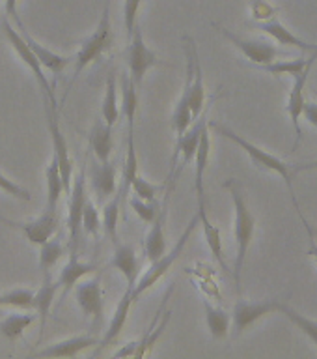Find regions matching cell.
Segmentation results:
<instances>
[{
  "label": "cell",
  "mask_w": 317,
  "mask_h": 359,
  "mask_svg": "<svg viewBox=\"0 0 317 359\" xmlns=\"http://www.w3.org/2000/svg\"><path fill=\"white\" fill-rule=\"evenodd\" d=\"M224 187L230 191L232 201H234V236H235V262H234V285L237 294L241 292V271L245 266L246 252L251 249V243L254 240V232H256V217L252 215L248 210V204L243 195V187L235 178H230L224 182Z\"/></svg>",
  "instance_id": "cell-1"
},
{
  "label": "cell",
  "mask_w": 317,
  "mask_h": 359,
  "mask_svg": "<svg viewBox=\"0 0 317 359\" xmlns=\"http://www.w3.org/2000/svg\"><path fill=\"white\" fill-rule=\"evenodd\" d=\"M207 128L213 129L215 133L220 135V137H224V139L232 140L234 144L239 146L241 150H245L246 156L251 157V161L254 163L258 168H262V170H271V172L279 174L280 178L286 182V185H288V189H290L291 201H293V204H295V210H297V213H299V217L304 219V215H302V212H301V206H299V202H297V198H295V193H293V172H291V167L288 165V163L282 161L280 157H276V156H273V154L265 151L263 148H260V146H256L254 142H251V140L243 139L241 135L235 133L234 129L228 128L226 123L209 120V122H207Z\"/></svg>",
  "instance_id": "cell-2"
},
{
  "label": "cell",
  "mask_w": 317,
  "mask_h": 359,
  "mask_svg": "<svg viewBox=\"0 0 317 359\" xmlns=\"http://www.w3.org/2000/svg\"><path fill=\"white\" fill-rule=\"evenodd\" d=\"M114 41V32H112V22H111V0H105V8H103V15H101L97 27H95L94 34L86 38L80 45V49L75 55V72H73V81L69 84V88L73 83L77 81L78 75L90 66L94 64L103 56V53L112 47Z\"/></svg>",
  "instance_id": "cell-3"
},
{
  "label": "cell",
  "mask_w": 317,
  "mask_h": 359,
  "mask_svg": "<svg viewBox=\"0 0 317 359\" xmlns=\"http://www.w3.org/2000/svg\"><path fill=\"white\" fill-rule=\"evenodd\" d=\"M200 224V219H198V213H195L192 215V219L189 221V224L185 226L183 234L179 236V240L174 243V247L170 249L168 252H164L162 257H159L157 260H153L150 266V269L146 271L142 277H139V280H136V285H134L133 288V299L136 302L144 292H148L151 288V286H155L159 280L164 277V275L170 271V268H172L174 264H176V260L179 258V255L183 252V249L187 247V241L190 240V236H192V232H195V229Z\"/></svg>",
  "instance_id": "cell-4"
},
{
  "label": "cell",
  "mask_w": 317,
  "mask_h": 359,
  "mask_svg": "<svg viewBox=\"0 0 317 359\" xmlns=\"http://www.w3.org/2000/svg\"><path fill=\"white\" fill-rule=\"evenodd\" d=\"M185 58H187V72H185V84L181 94L189 100L192 118H198L206 105V86H204V72H202L198 49H196L195 39L190 36H183Z\"/></svg>",
  "instance_id": "cell-5"
},
{
  "label": "cell",
  "mask_w": 317,
  "mask_h": 359,
  "mask_svg": "<svg viewBox=\"0 0 317 359\" xmlns=\"http://www.w3.org/2000/svg\"><path fill=\"white\" fill-rule=\"evenodd\" d=\"M0 28H2V32H4L6 39H8V43L11 45V49L15 50L17 56L21 58V62L24 64V66L32 72L34 79H36V83H38L39 86V92H41V97L43 100H49L52 101V103H58L56 101V94L55 90H52V86H50L49 79H47V75H45V69L43 66L39 64V60L36 58V55L32 53V49L28 47L27 41L22 39V36L19 34V30H15L13 28V25H11L10 17L4 15L2 19H0Z\"/></svg>",
  "instance_id": "cell-6"
},
{
  "label": "cell",
  "mask_w": 317,
  "mask_h": 359,
  "mask_svg": "<svg viewBox=\"0 0 317 359\" xmlns=\"http://www.w3.org/2000/svg\"><path fill=\"white\" fill-rule=\"evenodd\" d=\"M45 107V118H47V126H49L50 139H52V148L55 154L52 156L58 159V167H60L62 184H64V195H69L71 191V176H73V161L69 156V148H67V140L64 137L58 123V103H52L49 100H43Z\"/></svg>",
  "instance_id": "cell-7"
},
{
  "label": "cell",
  "mask_w": 317,
  "mask_h": 359,
  "mask_svg": "<svg viewBox=\"0 0 317 359\" xmlns=\"http://www.w3.org/2000/svg\"><path fill=\"white\" fill-rule=\"evenodd\" d=\"M69 210H67V245L69 252H78L80 243V230H83V210L88 201L86 195V167H80L77 178L71 180V191H69Z\"/></svg>",
  "instance_id": "cell-8"
},
{
  "label": "cell",
  "mask_w": 317,
  "mask_h": 359,
  "mask_svg": "<svg viewBox=\"0 0 317 359\" xmlns=\"http://www.w3.org/2000/svg\"><path fill=\"white\" fill-rule=\"evenodd\" d=\"M161 62L157 60V55L153 50L146 45L144 34L142 28L136 22L134 30L129 38V47H127V67H129V77L134 83L136 88H140V84L144 81L148 69L153 66H159Z\"/></svg>",
  "instance_id": "cell-9"
},
{
  "label": "cell",
  "mask_w": 317,
  "mask_h": 359,
  "mask_svg": "<svg viewBox=\"0 0 317 359\" xmlns=\"http://www.w3.org/2000/svg\"><path fill=\"white\" fill-rule=\"evenodd\" d=\"M0 224H6L10 229L21 230L32 245H41L47 240H50L58 230V212L56 210H47L36 217L34 221H13V219L2 217L0 215Z\"/></svg>",
  "instance_id": "cell-10"
},
{
  "label": "cell",
  "mask_w": 317,
  "mask_h": 359,
  "mask_svg": "<svg viewBox=\"0 0 317 359\" xmlns=\"http://www.w3.org/2000/svg\"><path fill=\"white\" fill-rule=\"evenodd\" d=\"M213 27L217 28L218 32L223 34L224 38L230 39L232 43L237 47V49L245 55L246 60H251L252 64H256V66H265V64H271L280 56H288L290 53H286V50H280L279 47H274V45L267 43V41H258V39H245L239 38L237 34L230 32L228 28L218 27L217 22H213Z\"/></svg>",
  "instance_id": "cell-11"
},
{
  "label": "cell",
  "mask_w": 317,
  "mask_h": 359,
  "mask_svg": "<svg viewBox=\"0 0 317 359\" xmlns=\"http://www.w3.org/2000/svg\"><path fill=\"white\" fill-rule=\"evenodd\" d=\"M77 305L83 311L86 318H92L94 327L103 324V313H105V294L101 288V279L94 277L88 280H78L77 285Z\"/></svg>",
  "instance_id": "cell-12"
},
{
  "label": "cell",
  "mask_w": 317,
  "mask_h": 359,
  "mask_svg": "<svg viewBox=\"0 0 317 359\" xmlns=\"http://www.w3.org/2000/svg\"><path fill=\"white\" fill-rule=\"evenodd\" d=\"M174 185L176 182L174 180H167V195H164V202H162L161 210L157 213V217L151 221V226L148 230L144 240V251L146 257L150 262L157 260L159 257H162L167 252V234H164V223H167L168 217V206H170V195H172Z\"/></svg>",
  "instance_id": "cell-13"
},
{
  "label": "cell",
  "mask_w": 317,
  "mask_h": 359,
  "mask_svg": "<svg viewBox=\"0 0 317 359\" xmlns=\"http://www.w3.org/2000/svg\"><path fill=\"white\" fill-rule=\"evenodd\" d=\"M282 303L274 302V299H265V302H246L239 299L234 305V314H232V322H234V335H241L243 331L248 330L252 324H256L258 320L267 316V314L280 313Z\"/></svg>",
  "instance_id": "cell-14"
},
{
  "label": "cell",
  "mask_w": 317,
  "mask_h": 359,
  "mask_svg": "<svg viewBox=\"0 0 317 359\" xmlns=\"http://www.w3.org/2000/svg\"><path fill=\"white\" fill-rule=\"evenodd\" d=\"M317 60V50L312 53V56L308 58V64L307 67L302 69L299 75L293 77V86H291V92H290V97H288V114L291 118V123H293V129H295L297 133V140L295 144H293V150H297V146L301 144V139H302V129H301V112H302V105H304V88H307V83H308V75L312 72L314 64Z\"/></svg>",
  "instance_id": "cell-15"
},
{
  "label": "cell",
  "mask_w": 317,
  "mask_h": 359,
  "mask_svg": "<svg viewBox=\"0 0 317 359\" xmlns=\"http://www.w3.org/2000/svg\"><path fill=\"white\" fill-rule=\"evenodd\" d=\"M174 288H176L174 285L168 288L167 296H164L162 303L159 305V309H157L155 318H153L151 325L148 327V331H146L144 335H142V339H140V341H134V358H144V355L151 353V350L155 348L157 341L161 339L162 333H164V330H167L172 311H167V313H164V307H167L168 299H170V296L174 294Z\"/></svg>",
  "instance_id": "cell-16"
},
{
  "label": "cell",
  "mask_w": 317,
  "mask_h": 359,
  "mask_svg": "<svg viewBox=\"0 0 317 359\" xmlns=\"http://www.w3.org/2000/svg\"><path fill=\"white\" fill-rule=\"evenodd\" d=\"M17 25V28H19V34L22 36V39L27 41V45L32 49V53L36 55V58L39 60V64L43 66V69H49L50 73H55V75H58V73H62L64 69H66L69 64H71L73 60H75V56H62V55H56V53H52V50H49L47 47H43L41 43H38L36 39L32 38V34L28 32V28L22 25L21 17H15L13 19Z\"/></svg>",
  "instance_id": "cell-17"
},
{
  "label": "cell",
  "mask_w": 317,
  "mask_h": 359,
  "mask_svg": "<svg viewBox=\"0 0 317 359\" xmlns=\"http://www.w3.org/2000/svg\"><path fill=\"white\" fill-rule=\"evenodd\" d=\"M108 268L116 269L127 280V288L133 290L136 280L140 277V260L136 257V249L131 243H114V252H112Z\"/></svg>",
  "instance_id": "cell-18"
},
{
  "label": "cell",
  "mask_w": 317,
  "mask_h": 359,
  "mask_svg": "<svg viewBox=\"0 0 317 359\" xmlns=\"http://www.w3.org/2000/svg\"><path fill=\"white\" fill-rule=\"evenodd\" d=\"M99 344V339L95 335H78L69 337L64 341H58L55 344H50L49 348H43L39 352H34L32 358H75L78 353H83L84 350Z\"/></svg>",
  "instance_id": "cell-19"
},
{
  "label": "cell",
  "mask_w": 317,
  "mask_h": 359,
  "mask_svg": "<svg viewBox=\"0 0 317 359\" xmlns=\"http://www.w3.org/2000/svg\"><path fill=\"white\" fill-rule=\"evenodd\" d=\"M58 280L52 279L50 271L43 273V283L38 288V292H34V305L32 309L36 311L39 318V337H38V344L43 339L45 327H47V318H49L50 307H52V302H55L56 292H58Z\"/></svg>",
  "instance_id": "cell-20"
},
{
  "label": "cell",
  "mask_w": 317,
  "mask_h": 359,
  "mask_svg": "<svg viewBox=\"0 0 317 359\" xmlns=\"http://www.w3.org/2000/svg\"><path fill=\"white\" fill-rule=\"evenodd\" d=\"M95 269H97V264L84 262V260L78 258V252H69V260L60 269V275L56 279L58 280V286L62 288V299L75 288L78 280H83L86 275L94 273Z\"/></svg>",
  "instance_id": "cell-21"
},
{
  "label": "cell",
  "mask_w": 317,
  "mask_h": 359,
  "mask_svg": "<svg viewBox=\"0 0 317 359\" xmlns=\"http://www.w3.org/2000/svg\"><path fill=\"white\" fill-rule=\"evenodd\" d=\"M92 187H94V193L97 195V201H108L118 191L116 165H112L111 161L101 163L97 159L92 161Z\"/></svg>",
  "instance_id": "cell-22"
},
{
  "label": "cell",
  "mask_w": 317,
  "mask_h": 359,
  "mask_svg": "<svg viewBox=\"0 0 317 359\" xmlns=\"http://www.w3.org/2000/svg\"><path fill=\"white\" fill-rule=\"evenodd\" d=\"M258 28H260L262 32L267 34V36H271L279 45L293 47V49L304 50V53H316L317 50V43H308V41L301 39L299 36H295V34L291 32V30H288L276 17L271 19V21L260 22Z\"/></svg>",
  "instance_id": "cell-23"
},
{
  "label": "cell",
  "mask_w": 317,
  "mask_h": 359,
  "mask_svg": "<svg viewBox=\"0 0 317 359\" xmlns=\"http://www.w3.org/2000/svg\"><path fill=\"white\" fill-rule=\"evenodd\" d=\"M209 151H211V140H209V128L202 131L200 144L195 156V187H196V202L198 210L207 208L206 189H204V176H206L207 161H209Z\"/></svg>",
  "instance_id": "cell-24"
},
{
  "label": "cell",
  "mask_w": 317,
  "mask_h": 359,
  "mask_svg": "<svg viewBox=\"0 0 317 359\" xmlns=\"http://www.w3.org/2000/svg\"><path fill=\"white\" fill-rule=\"evenodd\" d=\"M88 140H90V148H92V151H94V156L97 161L101 163L111 161L112 148H114L112 128L111 126H106L103 118H99V120L94 123V128L90 129Z\"/></svg>",
  "instance_id": "cell-25"
},
{
  "label": "cell",
  "mask_w": 317,
  "mask_h": 359,
  "mask_svg": "<svg viewBox=\"0 0 317 359\" xmlns=\"http://www.w3.org/2000/svg\"><path fill=\"white\" fill-rule=\"evenodd\" d=\"M133 303H134L133 290H131V288H125L122 299L118 302L116 311H114V314H112V320H111V324H108V330H106L105 337H103V341H101V348L108 346V344H112V342L116 341L118 337H120L122 330L125 327L129 311H131V305H133Z\"/></svg>",
  "instance_id": "cell-26"
},
{
  "label": "cell",
  "mask_w": 317,
  "mask_h": 359,
  "mask_svg": "<svg viewBox=\"0 0 317 359\" xmlns=\"http://www.w3.org/2000/svg\"><path fill=\"white\" fill-rule=\"evenodd\" d=\"M196 213H198V219H200L202 229H204V238H206L209 251H211V255L215 257V260L218 262L220 269H223V271H226V273H230L228 264H226V260H224L223 238H220V230H218V226H215V224L211 223V219L207 217V208L196 210Z\"/></svg>",
  "instance_id": "cell-27"
},
{
  "label": "cell",
  "mask_w": 317,
  "mask_h": 359,
  "mask_svg": "<svg viewBox=\"0 0 317 359\" xmlns=\"http://www.w3.org/2000/svg\"><path fill=\"white\" fill-rule=\"evenodd\" d=\"M204 311H206L207 330L211 333L215 341H220L230 333V324H232V314H228L224 309L215 307L211 303L204 299Z\"/></svg>",
  "instance_id": "cell-28"
},
{
  "label": "cell",
  "mask_w": 317,
  "mask_h": 359,
  "mask_svg": "<svg viewBox=\"0 0 317 359\" xmlns=\"http://www.w3.org/2000/svg\"><path fill=\"white\" fill-rule=\"evenodd\" d=\"M45 184H47V204H45V208L58 212V202L64 195V184H62L58 159L55 156L50 157V163L45 168Z\"/></svg>",
  "instance_id": "cell-29"
},
{
  "label": "cell",
  "mask_w": 317,
  "mask_h": 359,
  "mask_svg": "<svg viewBox=\"0 0 317 359\" xmlns=\"http://www.w3.org/2000/svg\"><path fill=\"white\" fill-rule=\"evenodd\" d=\"M122 195L116 191L114 195L105 202L103 213H101V226L105 230V236L112 241V245L118 243V221H120V210H122Z\"/></svg>",
  "instance_id": "cell-30"
},
{
  "label": "cell",
  "mask_w": 317,
  "mask_h": 359,
  "mask_svg": "<svg viewBox=\"0 0 317 359\" xmlns=\"http://www.w3.org/2000/svg\"><path fill=\"white\" fill-rule=\"evenodd\" d=\"M38 320V314L11 313L0 322V335L8 341H17L24 335V331Z\"/></svg>",
  "instance_id": "cell-31"
},
{
  "label": "cell",
  "mask_w": 317,
  "mask_h": 359,
  "mask_svg": "<svg viewBox=\"0 0 317 359\" xmlns=\"http://www.w3.org/2000/svg\"><path fill=\"white\" fill-rule=\"evenodd\" d=\"M101 118L105 120L106 126H114L120 118V107H118V84H116V73L111 72L106 77L105 86V97H103V105H101Z\"/></svg>",
  "instance_id": "cell-32"
},
{
  "label": "cell",
  "mask_w": 317,
  "mask_h": 359,
  "mask_svg": "<svg viewBox=\"0 0 317 359\" xmlns=\"http://www.w3.org/2000/svg\"><path fill=\"white\" fill-rule=\"evenodd\" d=\"M192 122H195V118H192V112H190L189 100L181 94L172 112V129L174 135H176V139H179V137L190 128V123Z\"/></svg>",
  "instance_id": "cell-33"
},
{
  "label": "cell",
  "mask_w": 317,
  "mask_h": 359,
  "mask_svg": "<svg viewBox=\"0 0 317 359\" xmlns=\"http://www.w3.org/2000/svg\"><path fill=\"white\" fill-rule=\"evenodd\" d=\"M308 60L307 58H295V60H274L271 64H265V66H260L263 72L271 73L273 77H295L299 73L307 67Z\"/></svg>",
  "instance_id": "cell-34"
},
{
  "label": "cell",
  "mask_w": 317,
  "mask_h": 359,
  "mask_svg": "<svg viewBox=\"0 0 317 359\" xmlns=\"http://www.w3.org/2000/svg\"><path fill=\"white\" fill-rule=\"evenodd\" d=\"M41 251H39V268L43 273L50 271V269L55 268L58 260L64 255V245H62L60 240H47L45 243H41Z\"/></svg>",
  "instance_id": "cell-35"
},
{
  "label": "cell",
  "mask_w": 317,
  "mask_h": 359,
  "mask_svg": "<svg viewBox=\"0 0 317 359\" xmlns=\"http://www.w3.org/2000/svg\"><path fill=\"white\" fill-rule=\"evenodd\" d=\"M280 313L284 314L286 318L290 320L291 324L297 325L299 330L304 333V335L310 339V341L314 342L317 346V322H314V320H308L307 316H302V314H299L295 311V309L288 307L286 303H282V307H280Z\"/></svg>",
  "instance_id": "cell-36"
},
{
  "label": "cell",
  "mask_w": 317,
  "mask_h": 359,
  "mask_svg": "<svg viewBox=\"0 0 317 359\" xmlns=\"http://www.w3.org/2000/svg\"><path fill=\"white\" fill-rule=\"evenodd\" d=\"M0 299H2V307L32 309L34 292L28 288H13V290L0 294Z\"/></svg>",
  "instance_id": "cell-37"
},
{
  "label": "cell",
  "mask_w": 317,
  "mask_h": 359,
  "mask_svg": "<svg viewBox=\"0 0 317 359\" xmlns=\"http://www.w3.org/2000/svg\"><path fill=\"white\" fill-rule=\"evenodd\" d=\"M131 189H133V195L142 198V201H157V195H159L162 189H167V184L155 185L136 174L133 182H131Z\"/></svg>",
  "instance_id": "cell-38"
},
{
  "label": "cell",
  "mask_w": 317,
  "mask_h": 359,
  "mask_svg": "<svg viewBox=\"0 0 317 359\" xmlns=\"http://www.w3.org/2000/svg\"><path fill=\"white\" fill-rule=\"evenodd\" d=\"M83 230L88 236H94V238H99L101 230V213L99 210L95 208V202L86 201L83 210Z\"/></svg>",
  "instance_id": "cell-39"
},
{
  "label": "cell",
  "mask_w": 317,
  "mask_h": 359,
  "mask_svg": "<svg viewBox=\"0 0 317 359\" xmlns=\"http://www.w3.org/2000/svg\"><path fill=\"white\" fill-rule=\"evenodd\" d=\"M129 206L136 215H139L144 223H151L157 217V213L161 210V206L157 204V201H142L139 196H131L129 198Z\"/></svg>",
  "instance_id": "cell-40"
},
{
  "label": "cell",
  "mask_w": 317,
  "mask_h": 359,
  "mask_svg": "<svg viewBox=\"0 0 317 359\" xmlns=\"http://www.w3.org/2000/svg\"><path fill=\"white\" fill-rule=\"evenodd\" d=\"M142 0H125L123 4V25H125V34L127 38H131V34L134 30V25H136V19H139V10Z\"/></svg>",
  "instance_id": "cell-41"
},
{
  "label": "cell",
  "mask_w": 317,
  "mask_h": 359,
  "mask_svg": "<svg viewBox=\"0 0 317 359\" xmlns=\"http://www.w3.org/2000/svg\"><path fill=\"white\" fill-rule=\"evenodd\" d=\"M251 13L256 21H271L279 13V8H274L267 0H251Z\"/></svg>",
  "instance_id": "cell-42"
},
{
  "label": "cell",
  "mask_w": 317,
  "mask_h": 359,
  "mask_svg": "<svg viewBox=\"0 0 317 359\" xmlns=\"http://www.w3.org/2000/svg\"><path fill=\"white\" fill-rule=\"evenodd\" d=\"M0 189L4 191V193H8V195H11L13 198H19V201H32V195L28 193V189H24L22 185L15 184L13 180L6 178L4 174L0 172Z\"/></svg>",
  "instance_id": "cell-43"
},
{
  "label": "cell",
  "mask_w": 317,
  "mask_h": 359,
  "mask_svg": "<svg viewBox=\"0 0 317 359\" xmlns=\"http://www.w3.org/2000/svg\"><path fill=\"white\" fill-rule=\"evenodd\" d=\"M301 116H304L308 123H312L317 128V103H312V101H304V105H302V112Z\"/></svg>",
  "instance_id": "cell-44"
},
{
  "label": "cell",
  "mask_w": 317,
  "mask_h": 359,
  "mask_svg": "<svg viewBox=\"0 0 317 359\" xmlns=\"http://www.w3.org/2000/svg\"><path fill=\"white\" fill-rule=\"evenodd\" d=\"M304 170H317V159L310 163H301V165H295V167L291 168V172L297 174V172H304Z\"/></svg>",
  "instance_id": "cell-45"
},
{
  "label": "cell",
  "mask_w": 317,
  "mask_h": 359,
  "mask_svg": "<svg viewBox=\"0 0 317 359\" xmlns=\"http://www.w3.org/2000/svg\"><path fill=\"white\" fill-rule=\"evenodd\" d=\"M308 255H312L314 260H316L317 264V243H316V236L310 234V251H308Z\"/></svg>",
  "instance_id": "cell-46"
},
{
  "label": "cell",
  "mask_w": 317,
  "mask_h": 359,
  "mask_svg": "<svg viewBox=\"0 0 317 359\" xmlns=\"http://www.w3.org/2000/svg\"><path fill=\"white\" fill-rule=\"evenodd\" d=\"M302 223H304V226H307V230H308V234H312V236H317V230H314L312 226H310V224H308V221L307 219H302Z\"/></svg>",
  "instance_id": "cell-47"
},
{
  "label": "cell",
  "mask_w": 317,
  "mask_h": 359,
  "mask_svg": "<svg viewBox=\"0 0 317 359\" xmlns=\"http://www.w3.org/2000/svg\"><path fill=\"white\" fill-rule=\"evenodd\" d=\"M0 307H2V299H0Z\"/></svg>",
  "instance_id": "cell-48"
}]
</instances>
